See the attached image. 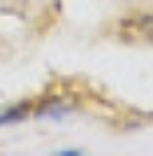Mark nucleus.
<instances>
[{
  "instance_id": "1",
  "label": "nucleus",
  "mask_w": 153,
  "mask_h": 156,
  "mask_svg": "<svg viewBox=\"0 0 153 156\" xmlns=\"http://www.w3.org/2000/svg\"><path fill=\"white\" fill-rule=\"evenodd\" d=\"M28 114V105H16V107H9V110L0 112V126L5 124H16L21 119H25Z\"/></svg>"
},
{
  "instance_id": "2",
  "label": "nucleus",
  "mask_w": 153,
  "mask_h": 156,
  "mask_svg": "<svg viewBox=\"0 0 153 156\" xmlns=\"http://www.w3.org/2000/svg\"><path fill=\"white\" fill-rule=\"evenodd\" d=\"M139 30H141V35H146V37L153 42V16H144V19H141Z\"/></svg>"
},
{
  "instance_id": "3",
  "label": "nucleus",
  "mask_w": 153,
  "mask_h": 156,
  "mask_svg": "<svg viewBox=\"0 0 153 156\" xmlns=\"http://www.w3.org/2000/svg\"><path fill=\"white\" fill-rule=\"evenodd\" d=\"M83 151L81 149H60L58 151V156H81Z\"/></svg>"
}]
</instances>
